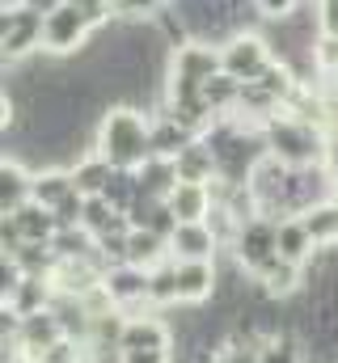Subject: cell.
Segmentation results:
<instances>
[{
    "label": "cell",
    "instance_id": "obj_22",
    "mask_svg": "<svg viewBox=\"0 0 338 363\" xmlns=\"http://www.w3.org/2000/svg\"><path fill=\"white\" fill-rule=\"evenodd\" d=\"M77 194V182H72V169H38L34 174V203H43V207H60L64 199H72Z\"/></svg>",
    "mask_w": 338,
    "mask_h": 363
},
{
    "label": "cell",
    "instance_id": "obj_14",
    "mask_svg": "<svg viewBox=\"0 0 338 363\" xmlns=\"http://www.w3.org/2000/svg\"><path fill=\"white\" fill-rule=\"evenodd\" d=\"M173 165H178V178L182 182H216L220 178V165H216V152H212V144L199 135V140H190L178 157H173Z\"/></svg>",
    "mask_w": 338,
    "mask_h": 363
},
{
    "label": "cell",
    "instance_id": "obj_24",
    "mask_svg": "<svg viewBox=\"0 0 338 363\" xmlns=\"http://www.w3.org/2000/svg\"><path fill=\"white\" fill-rule=\"evenodd\" d=\"M17 267L26 274H43V279H51L55 274V267H60V254H55V245L51 241H26L17 254H9Z\"/></svg>",
    "mask_w": 338,
    "mask_h": 363
},
{
    "label": "cell",
    "instance_id": "obj_12",
    "mask_svg": "<svg viewBox=\"0 0 338 363\" xmlns=\"http://www.w3.org/2000/svg\"><path fill=\"white\" fill-rule=\"evenodd\" d=\"M30 199H34V174H30L21 161L4 157V165H0V216L26 207Z\"/></svg>",
    "mask_w": 338,
    "mask_h": 363
},
{
    "label": "cell",
    "instance_id": "obj_29",
    "mask_svg": "<svg viewBox=\"0 0 338 363\" xmlns=\"http://www.w3.org/2000/svg\"><path fill=\"white\" fill-rule=\"evenodd\" d=\"M254 4H258L262 21H283L288 13H296V4H300V0H254Z\"/></svg>",
    "mask_w": 338,
    "mask_h": 363
},
{
    "label": "cell",
    "instance_id": "obj_2",
    "mask_svg": "<svg viewBox=\"0 0 338 363\" xmlns=\"http://www.w3.org/2000/svg\"><path fill=\"white\" fill-rule=\"evenodd\" d=\"M262 140H266V152L279 157L283 165H326V152H330V127L296 118L288 110L262 123Z\"/></svg>",
    "mask_w": 338,
    "mask_h": 363
},
{
    "label": "cell",
    "instance_id": "obj_7",
    "mask_svg": "<svg viewBox=\"0 0 338 363\" xmlns=\"http://www.w3.org/2000/svg\"><path fill=\"white\" fill-rule=\"evenodd\" d=\"M102 287H106V296L114 300V308L127 313V317H136V313L148 304V271H144V267H131V262L110 267V271L102 274Z\"/></svg>",
    "mask_w": 338,
    "mask_h": 363
},
{
    "label": "cell",
    "instance_id": "obj_4",
    "mask_svg": "<svg viewBox=\"0 0 338 363\" xmlns=\"http://www.w3.org/2000/svg\"><path fill=\"white\" fill-rule=\"evenodd\" d=\"M89 38H93V21H89V13H84L81 4H72V0H64L43 21V51H51L60 60H72Z\"/></svg>",
    "mask_w": 338,
    "mask_h": 363
},
{
    "label": "cell",
    "instance_id": "obj_1",
    "mask_svg": "<svg viewBox=\"0 0 338 363\" xmlns=\"http://www.w3.org/2000/svg\"><path fill=\"white\" fill-rule=\"evenodd\" d=\"M93 131V152H102L114 169H140L153 157V118L136 106H106Z\"/></svg>",
    "mask_w": 338,
    "mask_h": 363
},
{
    "label": "cell",
    "instance_id": "obj_11",
    "mask_svg": "<svg viewBox=\"0 0 338 363\" xmlns=\"http://www.w3.org/2000/svg\"><path fill=\"white\" fill-rule=\"evenodd\" d=\"M51 300H55V279L26 274V279H21V287H17L13 296H4L0 304H4V308H13L17 317H30V313H47V308H51Z\"/></svg>",
    "mask_w": 338,
    "mask_h": 363
},
{
    "label": "cell",
    "instance_id": "obj_28",
    "mask_svg": "<svg viewBox=\"0 0 338 363\" xmlns=\"http://www.w3.org/2000/svg\"><path fill=\"white\" fill-rule=\"evenodd\" d=\"M258 355H262V347H258V342L229 334V347L220 351V359H216V363H258Z\"/></svg>",
    "mask_w": 338,
    "mask_h": 363
},
{
    "label": "cell",
    "instance_id": "obj_33",
    "mask_svg": "<svg viewBox=\"0 0 338 363\" xmlns=\"http://www.w3.org/2000/svg\"><path fill=\"white\" fill-rule=\"evenodd\" d=\"M300 4H322V0H300Z\"/></svg>",
    "mask_w": 338,
    "mask_h": 363
},
{
    "label": "cell",
    "instance_id": "obj_13",
    "mask_svg": "<svg viewBox=\"0 0 338 363\" xmlns=\"http://www.w3.org/2000/svg\"><path fill=\"white\" fill-rule=\"evenodd\" d=\"M169 207H173V216L182 220V224H190V220H207L212 216V207H216V199H212V186L207 182H178V190L165 199Z\"/></svg>",
    "mask_w": 338,
    "mask_h": 363
},
{
    "label": "cell",
    "instance_id": "obj_21",
    "mask_svg": "<svg viewBox=\"0 0 338 363\" xmlns=\"http://www.w3.org/2000/svg\"><path fill=\"white\" fill-rule=\"evenodd\" d=\"M190 140H199L195 131H186L173 114H153V157H178Z\"/></svg>",
    "mask_w": 338,
    "mask_h": 363
},
{
    "label": "cell",
    "instance_id": "obj_23",
    "mask_svg": "<svg viewBox=\"0 0 338 363\" xmlns=\"http://www.w3.org/2000/svg\"><path fill=\"white\" fill-rule=\"evenodd\" d=\"M148 304L153 308H169V304H182V291H178V258H165L148 271Z\"/></svg>",
    "mask_w": 338,
    "mask_h": 363
},
{
    "label": "cell",
    "instance_id": "obj_25",
    "mask_svg": "<svg viewBox=\"0 0 338 363\" xmlns=\"http://www.w3.org/2000/svg\"><path fill=\"white\" fill-rule=\"evenodd\" d=\"M51 245H55L60 262H84V258H97V237H93L89 228H60Z\"/></svg>",
    "mask_w": 338,
    "mask_h": 363
},
{
    "label": "cell",
    "instance_id": "obj_17",
    "mask_svg": "<svg viewBox=\"0 0 338 363\" xmlns=\"http://www.w3.org/2000/svg\"><path fill=\"white\" fill-rule=\"evenodd\" d=\"M13 216V224H17V233L26 237V241H55V233H60V224H55V211L51 207H43V203H26V207H17V211H9Z\"/></svg>",
    "mask_w": 338,
    "mask_h": 363
},
{
    "label": "cell",
    "instance_id": "obj_10",
    "mask_svg": "<svg viewBox=\"0 0 338 363\" xmlns=\"http://www.w3.org/2000/svg\"><path fill=\"white\" fill-rule=\"evenodd\" d=\"M220 287V267L216 262H178V291L182 304H207Z\"/></svg>",
    "mask_w": 338,
    "mask_h": 363
},
{
    "label": "cell",
    "instance_id": "obj_31",
    "mask_svg": "<svg viewBox=\"0 0 338 363\" xmlns=\"http://www.w3.org/2000/svg\"><path fill=\"white\" fill-rule=\"evenodd\" d=\"M119 363H169V351H123Z\"/></svg>",
    "mask_w": 338,
    "mask_h": 363
},
{
    "label": "cell",
    "instance_id": "obj_19",
    "mask_svg": "<svg viewBox=\"0 0 338 363\" xmlns=\"http://www.w3.org/2000/svg\"><path fill=\"white\" fill-rule=\"evenodd\" d=\"M165 258H173L165 237H157L153 228H131V233H127V262H131V267L153 271V267L165 262Z\"/></svg>",
    "mask_w": 338,
    "mask_h": 363
},
{
    "label": "cell",
    "instance_id": "obj_5",
    "mask_svg": "<svg viewBox=\"0 0 338 363\" xmlns=\"http://www.w3.org/2000/svg\"><path fill=\"white\" fill-rule=\"evenodd\" d=\"M229 258L254 279L271 258H279V220H271V216H254L250 224H241V233H237L233 245H229Z\"/></svg>",
    "mask_w": 338,
    "mask_h": 363
},
{
    "label": "cell",
    "instance_id": "obj_9",
    "mask_svg": "<svg viewBox=\"0 0 338 363\" xmlns=\"http://www.w3.org/2000/svg\"><path fill=\"white\" fill-rule=\"evenodd\" d=\"M173 338H178L173 325H165L161 317H153V313H136V317H127L119 347H123V351H169Z\"/></svg>",
    "mask_w": 338,
    "mask_h": 363
},
{
    "label": "cell",
    "instance_id": "obj_18",
    "mask_svg": "<svg viewBox=\"0 0 338 363\" xmlns=\"http://www.w3.org/2000/svg\"><path fill=\"white\" fill-rule=\"evenodd\" d=\"M136 178H140V194H148V199H169L173 190H178V165L169 161V157H148L140 169H136Z\"/></svg>",
    "mask_w": 338,
    "mask_h": 363
},
{
    "label": "cell",
    "instance_id": "obj_8",
    "mask_svg": "<svg viewBox=\"0 0 338 363\" xmlns=\"http://www.w3.org/2000/svg\"><path fill=\"white\" fill-rule=\"evenodd\" d=\"M220 237L207 220H190V224H178V233L169 237V254L178 262H216L220 254Z\"/></svg>",
    "mask_w": 338,
    "mask_h": 363
},
{
    "label": "cell",
    "instance_id": "obj_27",
    "mask_svg": "<svg viewBox=\"0 0 338 363\" xmlns=\"http://www.w3.org/2000/svg\"><path fill=\"white\" fill-rule=\"evenodd\" d=\"M165 4H169V0H119V4H114V13H119L123 21H153Z\"/></svg>",
    "mask_w": 338,
    "mask_h": 363
},
{
    "label": "cell",
    "instance_id": "obj_6",
    "mask_svg": "<svg viewBox=\"0 0 338 363\" xmlns=\"http://www.w3.org/2000/svg\"><path fill=\"white\" fill-rule=\"evenodd\" d=\"M271 60H275V55H271V47H266L262 30H250V34H233V38L220 47V68H224L229 77H237L241 85L258 81V72H262Z\"/></svg>",
    "mask_w": 338,
    "mask_h": 363
},
{
    "label": "cell",
    "instance_id": "obj_3",
    "mask_svg": "<svg viewBox=\"0 0 338 363\" xmlns=\"http://www.w3.org/2000/svg\"><path fill=\"white\" fill-rule=\"evenodd\" d=\"M43 21H47V13H34L26 4H4V17H0L4 64H21L43 51Z\"/></svg>",
    "mask_w": 338,
    "mask_h": 363
},
{
    "label": "cell",
    "instance_id": "obj_30",
    "mask_svg": "<svg viewBox=\"0 0 338 363\" xmlns=\"http://www.w3.org/2000/svg\"><path fill=\"white\" fill-rule=\"evenodd\" d=\"M317 13H322V38H334L338 43V0H322Z\"/></svg>",
    "mask_w": 338,
    "mask_h": 363
},
{
    "label": "cell",
    "instance_id": "obj_16",
    "mask_svg": "<svg viewBox=\"0 0 338 363\" xmlns=\"http://www.w3.org/2000/svg\"><path fill=\"white\" fill-rule=\"evenodd\" d=\"M84 228L102 241V237H127L131 233V220L119 211V207H110L102 194H93V199H84Z\"/></svg>",
    "mask_w": 338,
    "mask_h": 363
},
{
    "label": "cell",
    "instance_id": "obj_20",
    "mask_svg": "<svg viewBox=\"0 0 338 363\" xmlns=\"http://www.w3.org/2000/svg\"><path fill=\"white\" fill-rule=\"evenodd\" d=\"M114 178V165L102 157V152H89L72 165V182H77V194L93 199V194H106V186Z\"/></svg>",
    "mask_w": 338,
    "mask_h": 363
},
{
    "label": "cell",
    "instance_id": "obj_26",
    "mask_svg": "<svg viewBox=\"0 0 338 363\" xmlns=\"http://www.w3.org/2000/svg\"><path fill=\"white\" fill-rule=\"evenodd\" d=\"M258 363H305V338L300 334H279V338H271L266 347H262V355Z\"/></svg>",
    "mask_w": 338,
    "mask_h": 363
},
{
    "label": "cell",
    "instance_id": "obj_32",
    "mask_svg": "<svg viewBox=\"0 0 338 363\" xmlns=\"http://www.w3.org/2000/svg\"><path fill=\"white\" fill-rule=\"evenodd\" d=\"M13 4H26V9H34V13H55L64 0H13Z\"/></svg>",
    "mask_w": 338,
    "mask_h": 363
},
{
    "label": "cell",
    "instance_id": "obj_15",
    "mask_svg": "<svg viewBox=\"0 0 338 363\" xmlns=\"http://www.w3.org/2000/svg\"><path fill=\"white\" fill-rule=\"evenodd\" d=\"M317 250H322V245L313 241V233H309V224H305L300 216H288V220H279V254H283L288 262H296V267H309Z\"/></svg>",
    "mask_w": 338,
    "mask_h": 363
}]
</instances>
